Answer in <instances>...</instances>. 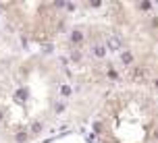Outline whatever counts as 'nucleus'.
<instances>
[{"label": "nucleus", "instance_id": "1", "mask_svg": "<svg viewBox=\"0 0 158 143\" xmlns=\"http://www.w3.org/2000/svg\"><path fill=\"white\" fill-rule=\"evenodd\" d=\"M108 50H112V52H121V40H118L117 35H110V38H108Z\"/></svg>", "mask_w": 158, "mask_h": 143}, {"label": "nucleus", "instance_id": "2", "mask_svg": "<svg viewBox=\"0 0 158 143\" xmlns=\"http://www.w3.org/2000/svg\"><path fill=\"white\" fill-rule=\"evenodd\" d=\"M94 54L96 56H104V54H106V50H104L102 44H96V46H94Z\"/></svg>", "mask_w": 158, "mask_h": 143}]
</instances>
